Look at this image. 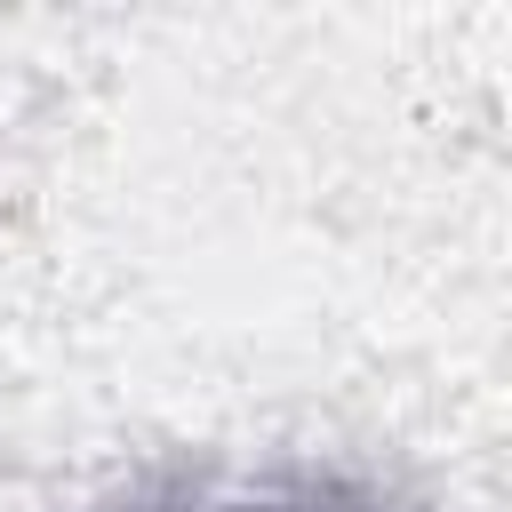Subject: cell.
<instances>
[{
    "instance_id": "1",
    "label": "cell",
    "mask_w": 512,
    "mask_h": 512,
    "mask_svg": "<svg viewBox=\"0 0 512 512\" xmlns=\"http://www.w3.org/2000/svg\"><path fill=\"white\" fill-rule=\"evenodd\" d=\"M96 512H400L376 480L328 472V464H272V472H184L128 488Z\"/></svg>"
}]
</instances>
